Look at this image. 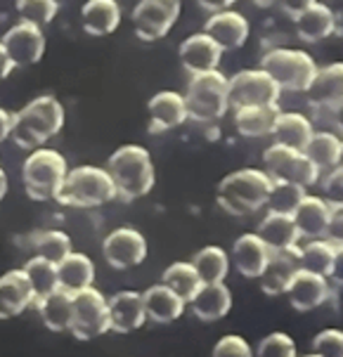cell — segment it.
<instances>
[{
  "label": "cell",
  "mask_w": 343,
  "mask_h": 357,
  "mask_svg": "<svg viewBox=\"0 0 343 357\" xmlns=\"http://www.w3.org/2000/svg\"><path fill=\"white\" fill-rule=\"evenodd\" d=\"M67 112L55 95H40L12 114V135L10 140L20 149L31 152L36 147H45L52 137L64 128Z\"/></svg>",
  "instance_id": "obj_1"
},
{
  "label": "cell",
  "mask_w": 343,
  "mask_h": 357,
  "mask_svg": "<svg viewBox=\"0 0 343 357\" xmlns=\"http://www.w3.org/2000/svg\"><path fill=\"white\" fill-rule=\"evenodd\" d=\"M105 168L109 171L114 185H116V195L123 202L147 197L156 183L152 154L142 144H121L119 149H114Z\"/></svg>",
  "instance_id": "obj_2"
},
{
  "label": "cell",
  "mask_w": 343,
  "mask_h": 357,
  "mask_svg": "<svg viewBox=\"0 0 343 357\" xmlns=\"http://www.w3.org/2000/svg\"><path fill=\"white\" fill-rule=\"evenodd\" d=\"M273 178L261 168H239L218 183L215 202L227 215L244 218L261 211L268 204Z\"/></svg>",
  "instance_id": "obj_3"
},
{
  "label": "cell",
  "mask_w": 343,
  "mask_h": 357,
  "mask_svg": "<svg viewBox=\"0 0 343 357\" xmlns=\"http://www.w3.org/2000/svg\"><path fill=\"white\" fill-rule=\"evenodd\" d=\"M114 199H119V195L109 171L102 166H90V163L69 168L57 192V204L69 206V208H98Z\"/></svg>",
  "instance_id": "obj_4"
},
{
  "label": "cell",
  "mask_w": 343,
  "mask_h": 357,
  "mask_svg": "<svg viewBox=\"0 0 343 357\" xmlns=\"http://www.w3.org/2000/svg\"><path fill=\"white\" fill-rule=\"evenodd\" d=\"M183 98L190 121L204 126L218 123L227 114V109H230L227 76L218 69L204 71V74H192Z\"/></svg>",
  "instance_id": "obj_5"
},
{
  "label": "cell",
  "mask_w": 343,
  "mask_h": 357,
  "mask_svg": "<svg viewBox=\"0 0 343 357\" xmlns=\"http://www.w3.org/2000/svg\"><path fill=\"white\" fill-rule=\"evenodd\" d=\"M67 159L52 147H36L22 163V185L33 202H52L67 178Z\"/></svg>",
  "instance_id": "obj_6"
},
{
  "label": "cell",
  "mask_w": 343,
  "mask_h": 357,
  "mask_svg": "<svg viewBox=\"0 0 343 357\" xmlns=\"http://www.w3.org/2000/svg\"><path fill=\"white\" fill-rule=\"evenodd\" d=\"M261 69H266L282 93H305L320 66L310 52L298 47H273L261 57Z\"/></svg>",
  "instance_id": "obj_7"
},
{
  "label": "cell",
  "mask_w": 343,
  "mask_h": 357,
  "mask_svg": "<svg viewBox=\"0 0 343 357\" xmlns=\"http://www.w3.org/2000/svg\"><path fill=\"white\" fill-rule=\"evenodd\" d=\"M263 171H266L275 183H294L300 187H312L320 183V171L315 168L308 156L300 149H291L287 144L273 142L263 152Z\"/></svg>",
  "instance_id": "obj_8"
},
{
  "label": "cell",
  "mask_w": 343,
  "mask_h": 357,
  "mask_svg": "<svg viewBox=\"0 0 343 357\" xmlns=\"http://www.w3.org/2000/svg\"><path fill=\"white\" fill-rule=\"evenodd\" d=\"M230 109L239 107H280L282 90L266 69H242L227 78Z\"/></svg>",
  "instance_id": "obj_9"
},
{
  "label": "cell",
  "mask_w": 343,
  "mask_h": 357,
  "mask_svg": "<svg viewBox=\"0 0 343 357\" xmlns=\"http://www.w3.org/2000/svg\"><path fill=\"white\" fill-rule=\"evenodd\" d=\"M183 12V0H137L130 22L142 43H154L171 33Z\"/></svg>",
  "instance_id": "obj_10"
},
{
  "label": "cell",
  "mask_w": 343,
  "mask_h": 357,
  "mask_svg": "<svg viewBox=\"0 0 343 357\" xmlns=\"http://www.w3.org/2000/svg\"><path fill=\"white\" fill-rule=\"evenodd\" d=\"M109 331V301L95 287L74 294V319L71 334L78 341H93Z\"/></svg>",
  "instance_id": "obj_11"
},
{
  "label": "cell",
  "mask_w": 343,
  "mask_h": 357,
  "mask_svg": "<svg viewBox=\"0 0 343 357\" xmlns=\"http://www.w3.org/2000/svg\"><path fill=\"white\" fill-rule=\"evenodd\" d=\"M0 43L12 57L15 66H33L43 59L45 54V33L43 26L26 20H20L12 24L8 31L3 33Z\"/></svg>",
  "instance_id": "obj_12"
},
{
  "label": "cell",
  "mask_w": 343,
  "mask_h": 357,
  "mask_svg": "<svg viewBox=\"0 0 343 357\" xmlns=\"http://www.w3.org/2000/svg\"><path fill=\"white\" fill-rule=\"evenodd\" d=\"M102 256L114 270L137 268L147 258V239L133 227H116L102 241Z\"/></svg>",
  "instance_id": "obj_13"
},
{
  "label": "cell",
  "mask_w": 343,
  "mask_h": 357,
  "mask_svg": "<svg viewBox=\"0 0 343 357\" xmlns=\"http://www.w3.org/2000/svg\"><path fill=\"white\" fill-rule=\"evenodd\" d=\"M284 296L294 310L310 312V310L322 307L332 298V284H329V280L324 275H317V272L300 268L296 275H294V280L289 282Z\"/></svg>",
  "instance_id": "obj_14"
},
{
  "label": "cell",
  "mask_w": 343,
  "mask_h": 357,
  "mask_svg": "<svg viewBox=\"0 0 343 357\" xmlns=\"http://www.w3.org/2000/svg\"><path fill=\"white\" fill-rule=\"evenodd\" d=\"M204 31L222 47V52H232V50H239V47L246 45L251 26H249V20H246L242 12L227 8V10H218V12H208V20L204 24Z\"/></svg>",
  "instance_id": "obj_15"
},
{
  "label": "cell",
  "mask_w": 343,
  "mask_h": 357,
  "mask_svg": "<svg viewBox=\"0 0 343 357\" xmlns=\"http://www.w3.org/2000/svg\"><path fill=\"white\" fill-rule=\"evenodd\" d=\"M305 95H308V105L312 109L334 114L343 105V62H334L317 69Z\"/></svg>",
  "instance_id": "obj_16"
},
{
  "label": "cell",
  "mask_w": 343,
  "mask_h": 357,
  "mask_svg": "<svg viewBox=\"0 0 343 357\" xmlns=\"http://www.w3.org/2000/svg\"><path fill=\"white\" fill-rule=\"evenodd\" d=\"M180 64L188 74H204V71L218 69L222 59V47L215 43L206 31H197L188 36L178 47Z\"/></svg>",
  "instance_id": "obj_17"
},
{
  "label": "cell",
  "mask_w": 343,
  "mask_h": 357,
  "mask_svg": "<svg viewBox=\"0 0 343 357\" xmlns=\"http://www.w3.org/2000/svg\"><path fill=\"white\" fill-rule=\"evenodd\" d=\"M149 114V132L161 135V132L176 130L188 121V107L185 98L178 90H161L156 93L147 105Z\"/></svg>",
  "instance_id": "obj_18"
},
{
  "label": "cell",
  "mask_w": 343,
  "mask_h": 357,
  "mask_svg": "<svg viewBox=\"0 0 343 357\" xmlns=\"http://www.w3.org/2000/svg\"><path fill=\"white\" fill-rule=\"evenodd\" d=\"M270 246L258 237L256 232L242 234L237 237V241L232 244L230 251V263L232 268L239 272L242 277H249V280H258L266 270L268 260H270Z\"/></svg>",
  "instance_id": "obj_19"
},
{
  "label": "cell",
  "mask_w": 343,
  "mask_h": 357,
  "mask_svg": "<svg viewBox=\"0 0 343 357\" xmlns=\"http://www.w3.org/2000/svg\"><path fill=\"white\" fill-rule=\"evenodd\" d=\"M33 303H36V294L26 272L22 268L0 275V319L17 317V314H22Z\"/></svg>",
  "instance_id": "obj_20"
},
{
  "label": "cell",
  "mask_w": 343,
  "mask_h": 357,
  "mask_svg": "<svg viewBox=\"0 0 343 357\" xmlns=\"http://www.w3.org/2000/svg\"><path fill=\"white\" fill-rule=\"evenodd\" d=\"M107 301H109V331L130 334L147 322L140 291H119Z\"/></svg>",
  "instance_id": "obj_21"
},
{
  "label": "cell",
  "mask_w": 343,
  "mask_h": 357,
  "mask_svg": "<svg viewBox=\"0 0 343 357\" xmlns=\"http://www.w3.org/2000/svg\"><path fill=\"white\" fill-rule=\"evenodd\" d=\"M256 234L270 246V251H289L298 249L300 232L291 213H277L268 211L266 218H261L256 227Z\"/></svg>",
  "instance_id": "obj_22"
},
{
  "label": "cell",
  "mask_w": 343,
  "mask_h": 357,
  "mask_svg": "<svg viewBox=\"0 0 343 357\" xmlns=\"http://www.w3.org/2000/svg\"><path fill=\"white\" fill-rule=\"evenodd\" d=\"M123 12L119 0H86L81 8V26L88 36L102 38L121 26Z\"/></svg>",
  "instance_id": "obj_23"
},
{
  "label": "cell",
  "mask_w": 343,
  "mask_h": 357,
  "mask_svg": "<svg viewBox=\"0 0 343 357\" xmlns=\"http://www.w3.org/2000/svg\"><path fill=\"white\" fill-rule=\"evenodd\" d=\"M300 270V260H298V249H289V251H273L270 260L263 270L261 280L263 294L268 296H280L287 291L289 282L294 280V275Z\"/></svg>",
  "instance_id": "obj_24"
},
{
  "label": "cell",
  "mask_w": 343,
  "mask_h": 357,
  "mask_svg": "<svg viewBox=\"0 0 343 357\" xmlns=\"http://www.w3.org/2000/svg\"><path fill=\"white\" fill-rule=\"evenodd\" d=\"M190 307L201 322H218L232 310V291L225 287V282L201 284L199 291L192 296Z\"/></svg>",
  "instance_id": "obj_25"
},
{
  "label": "cell",
  "mask_w": 343,
  "mask_h": 357,
  "mask_svg": "<svg viewBox=\"0 0 343 357\" xmlns=\"http://www.w3.org/2000/svg\"><path fill=\"white\" fill-rule=\"evenodd\" d=\"M142 301L147 319L154 324H171L185 312V301L173 289H168L164 282L142 291Z\"/></svg>",
  "instance_id": "obj_26"
},
{
  "label": "cell",
  "mask_w": 343,
  "mask_h": 357,
  "mask_svg": "<svg viewBox=\"0 0 343 357\" xmlns=\"http://www.w3.org/2000/svg\"><path fill=\"white\" fill-rule=\"evenodd\" d=\"M296 24V33L305 43H320V40L329 38L336 31V15L329 5L324 3H312L308 10H303L294 20Z\"/></svg>",
  "instance_id": "obj_27"
},
{
  "label": "cell",
  "mask_w": 343,
  "mask_h": 357,
  "mask_svg": "<svg viewBox=\"0 0 343 357\" xmlns=\"http://www.w3.org/2000/svg\"><path fill=\"white\" fill-rule=\"evenodd\" d=\"M38 307V314L43 324L55 334H64L71 331V319H74V294L64 291V289H55L52 294L43 296L33 303Z\"/></svg>",
  "instance_id": "obj_28"
},
{
  "label": "cell",
  "mask_w": 343,
  "mask_h": 357,
  "mask_svg": "<svg viewBox=\"0 0 343 357\" xmlns=\"http://www.w3.org/2000/svg\"><path fill=\"white\" fill-rule=\"evenodd\" d=\"M57 280H59V289H64V291L69 294L83 291V289L95 284V263L86 253L71 251L69 256H64L57 263Z\"/></svg>",
  "instance_id": "obj_29"
},
{
  "label": "cell",
  "mask_w": 343,
  "mask_h": 357,
  "mask_svg": "<svg viewBox=\"0 0 343 357\" xmlns=\"http://www.w3.org/2000/svg\"><path fill=\"white\" fill-rule=\"evenodd\" d=\"M329 211H332V204L327 199L305 195L303 202L298 204V208L294 211V220L298 225L300 237H308V239L324 237L329 225Z\"/></svg>",
  "instance_id": "obj_30"
},
{
  "label": "cell",
  "mask_w": 343,
  "mask_h": 357,
  "mask_svg": "<svg viewBox=\"0 0 343 357\" xmlns=\"http://www.w3.org/2000/svg\"><path fill=\"white\" fill-rule=\"evenodd\" d=\"M312 132H315V128H312V121L308 116H303L300 112H280L270 137L275 142L303 152L305 144L312 137Z\"/></svg>",
  "instance_id": "obj_31"
},
{
  "label": "cell",
  "mask_w": 343,
  "mask_h": 357,
  "mask_svg": "<svg viewBox=\"0 0 343 357\" xmlns=\"http://www.w3.org/2000/svg\"><path fill=\"white\" fill-rule=\"evenodd\" d=\"M234 112V130L242 137H268L275 128L280 107H239Z\"/></svg>",
  "instance_id": "obj_32"
},
{
  "label": "cell",
  "mask_w": 343,
  "mask_h": 357,
  "mask_svg": "<svg viewBox=\"0 0 343 357\" xmlns=\"http://www.w3.org/2000/svg\"><path fill=\"white\" fill-rule=\"evenodd\" d=\"M339 147H341V137L332 130H315L312 137L305 144L303 154L315 163V168L320 171V178L324 173L334 171L336 159H339Z\"/></svg>",
  "instance_id": "obj_33"
},
{
  "label": "cell",
  "mask_w": 343,
  "mask_h": 357,
  "mask_svg": "<svg viewBox=\"0 0 343 357\" xmlns=\"http://www.w3.org/2000/svg\"><path fill=\"white\" fill-rule=\"evenodd\" d=\"M197 275H199L201 284H215V282H225L227 272H230L232 263L225 249L220 246H206V249L197 251L192 258Z\"/></svg>",
  "instance_id": "obj_34"
},
{
  "label": "cell",
  "mask_w": 343,
  "mask_h": 357,
  "mask_svg": "<svg viewBox=\"0 0 343 357\" xmlns=\"http://www.w3.org/2000/svg\"><path fill=\"white\" fill-rule=\"evenodd\" d=\"M29 241V249L33 251V256L47 258L52 263H59L64 256H69L74 251L71 246V237L62 229H40V232H33Z\"/></svg>",
  "instance_id": "obj_35"
},
{
  "label": "cell",
  "mask_w": 343,
  "mask_h": 357,
  "mask_svg": "<svg viewBox=\"0 0 343 357\" xmlns=\"http://www.w3.org/2000/svg\"><path fill=\"white\" fill-rule=\"evenodd\" d=\"M161 282H164L168 289H173V291H176L185 303H190L192 296L199 291V287H201V280H199V275H197L192 260L190 263H185V260L171 263L166 268L164 277H161Z\"/></svg>",
  "instance_id": "obj_36"
},
{
  "label": "cell",
  "mask_w": 343,
  "mask_h": 357,
  "mask_svg": "<svg viewBox=\"0 0 343 357\" xmlns=\"http://www.w3.org/2000/svg\"><path fill=\"white\" fill-rule=\"evenodd\" d=\"M334 253H336V244L334 241H329L327 237L310 239L303 249L298 246L300 268L327 277L329 270H332V263H334Z\"/></svg>",
  "instance_id": "obj_37"
},
{
  "label": "cell",
  "mask_w": 343,
  "mask_h": 357,
  "mask_svg": "<svg viewBox=\"0 0 343 357\" xmlns=\"http://www.w3.org/2000/svg\"><path fill=\"white\" fill-rule=\"evenodd\" d=\"M26 272L29 282H31V289L36 294V301L43 298V296L52 294L55 289H59V280H57V263L40 256L29 258V263L22 268Z\"/></svg>",
  "instance_id": "obj_38"
},
{
  "label": "cell",
  "mask_w": 343,
  "mask_h": 357,
  "mask_svg": "<svg viewBox=\"0 0 343 357\" xmlns=\"http://www.w3.org/2000/svg\"><path fill=\"white\" fill-rule=\"evenodd\" d=\"M305 197V187L294 185V183H275L268 197V211H277V213H291L298 208V204Z\"/></svg>",
  "instance_id": "obj_39"
},
{
  "label": "cell",
  "mask_w": 343,
  "mask_h": 357,
  "mask_svg": "<svg viewBox=\"0 0 343 357\" xmlns=\"http://www.w3.org/2000/svg\"><path fill=\"white\" fill-rule=\"evenodd\" d=\"M15 8L20 20L33 22L38 26H47L57 17L59 3L57 0H17Z\"/></svg>",
  "instance_id": "obj_40"
},
{
  "label": "cell",
  "mask_w": 343,
  "mask_h": 357,
  "mask_svg": "<svg viewBox=\"0 0 343 357\" xmlns=\"http://www.w3.org/2000/svg\"><path fill=\"white\" fill-rule=\"evenodd\" d=\"M254 357H296V343L284 331H273L258 343Z\"/></svg>",
  "instance_id": "obj_41"
},
{
  "label": "cell",
  "mask_w": 343,
  "mask_h": 357,
  "mask_svg": "<svg viewBox=\"0 0 343 357\" xmlns=\"http://www.w3.org/2000/svg\"><path fill=\"white\" fill-rule=\"evenodd\" d=\"M312 353L320 357H343V331L324 329L312 338Z\"/></svg>",
  "instance_id": "obj_42"
},
{
  "label": "cell",
  "mask_w": 343,
  "mask_h": 357,
  "mask_svg": "<svg viewBox=\"0 0 343 357\" xmlns=\"http://www.w3.org/2000/svg\"><path fill=\"white\" fill-rule=\"evenodd\" d=\"M211 357H254V350L242 336H222L211 350Z\"/></svg>",
  "instance_id": "obj_43"
},
{
  "label": "cell",
  "mask_w": 343,
  "mask_h": 357,
  "mask_svg": "<svg viewBox=\"0 0 343 357\" xmlns=\"http://www.w3.org/2000/svg\"><path fill=\"white\" fill-rule=\"evenodd\" d=\"M329 241L334 244H343V199L332 204V211H329V225H327V234H324Z\"/></svg>",
  "instance_id": "obj_44"
},
{
  "label": "cell",
  "mask_w": 343,
  "mask_h": 357,
  "mask_svg": "<svg viewBox=\"0 0 343 357\" xmlns=\"http://www.w3.org/2000/svg\"><path fill=\"white\" fill-rule=\"evenodd\" d=\"M327 280L332 282L336 289H343V244H336L334 263H332V270H329Z\"/></svg>",
  "instance_id": "obj_45"
},
{
  "label": "cell",
  "mask_w": 343,
  "mask_h": 357,
  "mask_svg": "<svg viewBox=\"0 0 343 357\" xmlns=\"http://www.w3.org/2000/svg\"><path fill=\"white\" fill-rule=\"evenodd\" d=\"M277 5H280V10L289 15L291 20H296L303 10H308L312 3H317V0H275Z\"/></svg>",
  "instance_id": "obj_46"
},
{
  "label": "cell",
  "mask_w": 343,
  "mask_h": 357,
  "mask_svg": "<svg viewBox=\"0 0 343 357\" xmlns=\"http://www.w3.org/2000/svg\"><path fill=\"white\" fill-rule=\"evenodd\" d=\"M10 135H12V112L0 107V144L10 140Z\"/></svg>",
  "instance_id": "obj_47"
},
{
  "label": "cell",
  "mask_w": 343,
  "mask_h": 357,
  "mask_svg": "<svg viewBox=\"0 0 343 357\" xmlns=\"http://www.w3.org/2000/svg\"><path fill=\"white\" fill-rule=\"evenodd\" d=\"M15 69H17L15 62H12V57L8 54V50H5V45L0 43V81H5Z\"/></svg>",
  "instance_id": "obj_48"
},
{
  "label": "cell",
  "mask_w": 343,
  "mask_h": 357,
  "mask_svg": "<svg viewBox=\"0 0 343 357\" xmlns=\"http://www.w3.org/2000/svg\"><path fill=\"white\" fill-rule=\"evenodd\" d=\"M201 10L206 12H218V10H227L234 5V0H197Z\"/></svg>",
  "instance_id": "obj_49"
},
{
  "label": "cell",
  "mask_w": 343,
  "mask_h": 357,
  "mask_svg": "<svg viewBox=\"0 0 343 357\" xmlns=\"http://www.w3.org/2000/svg\"><path fill=\"white\" fill-rule=\"evenodd\" d=\"M10 190V180H8V173H5V168L0 166V202L5 199V195H8Z\"/></svg>",
  "instance_id": "obj_50"
},
{
  "label": "cell",
  "mask_w": 343,
  "mask_h": 357,
  "mask_svg": "<svg viewBox=\"0 0 343 357\" xmlns=\"http://www.w3.org/2000/svg\"><path fill=\"white\" fill-rule=\"evenodd\" d=\"M334 123H336V128L343 132V105L334 112Z\"/></svg>",
  "instance_id": "obj_51"
},
{
  "label": "cell",
  "mask_w": 343,
  "mask_h": 357,
  "mask_svg": "<svg viewBox=\"0 0 343 357\" xmlns=\"http://www.w3.org/2000/svg\"><path fill=\"white\" fill-rule=\"evenodd\" d=\"M336 168L343 171V140H341V147H339V159H336Z\"/></svg>",
  "instance_id": "obj_52"
},
{
  "label": "cell",
  "mask_w": 343,
  "mask_h": 357,
  "mask_svg": "<svg viewBox=\"0 0 343 357\" xmlns=\"http://www.w3.org/2000/svg\"><path fill=\"white\" fill-rule=\"evenodd\" d=\"M254 5H258V8H268V5H273L275 0H251Z\"/></svg>",
  "instance_id": "obj_53"
},
{
  "label": "cell",
  "mask_w": 343,
  "mask_h": 357,
  "mask_svg": "<svg viewBox=\"0 0 343 357\" xmlns=\"http://www.w3.org/2000/svg\"><path fill=\"white\" fill-rule=\"evenodd\" d=\"M305 357H320V355H315V353H312V355H305Z\"/></svg>",
  "instance_id": "obj_54"
},
{
  "label": "cell",
  "mask_w": 343,
  "mask_h": 357,
  "mask_svg": "<svg viewBox=\"0 0 343 357\" xmlns=\"http://www.w3.org/2000/svg\"><path fill=\"white\" fill-rule=\"evenodd\" d=\"M341 199H343V183H341Z\"/></svg>",
  "instance_id": "obj_55"
}]
</instances>
